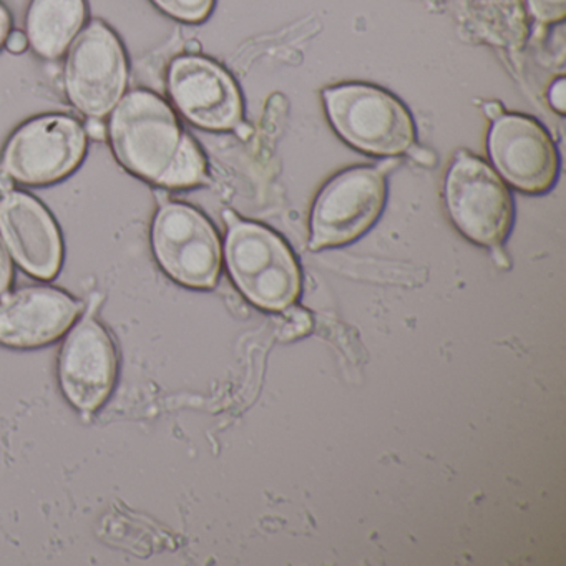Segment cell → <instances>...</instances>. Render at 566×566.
Instances as JSON below:
<instances>
[{
  "mask_svg": "<svg viewBox=\"0 0 566 566\" xmlns=\"http://www.w3.org/2000/svg\"><path fill=\"white\" fill-rule=\"evenodd\" d=\"M530 6L542 21H556L565 14V0H530Z\"/></svg>",
  "mask_w": 566,
  "mask_h": 566,
  "instance_id": "cell-16",
  "label": "cell"
},
{
  "mask_svg": "<svg viewBox=\"0 0 566 566\" xmlns=\"http://www.w3.org/2000/svg\"><path fill=\"white\" fill-rule=\"evenodd\" d=\"M85 147L87 134L77 120L45 115L12 135L2 157V171L25 185L54 184L78 167Z\"/></svg>",
  "mask_w": 566,
  "mask_h": 566,
  "instance_id": "cell-4",
  "label": "cell"
},
{
  "mask_svg": "<svg viewBox=\"0 0 566 566\" xmlns=\"http://www.w3.org/2000/svg\"><path fill=\"white\" fill-rule=\"evenodd\" d=\"M82 304L54 287H25L0 300V344L45 346L59 339L81 314Z\"/></svg>",
  "mask_w": 566,
  "mask_h": 566,
  "instance_id": "cell-13",
  "label": "cell"
},
{
  "mask_svg": "<svg viewBox=\"0 0 566 566\" xmlns=\"http://www.w3.org/2000/svg\"><path fill=\"white\" fill-rule=\"evenodd\" d=\"M485 114L493 118V120H496V118L502 117V107L499 104H486Z\"/></svg>",
  "mask_w": 566,
  "mask_h": 566,
  "instance_id": "cell-23",
  "label": "cell"
},
{
  "mask_svg": "<svg viewBox=\"0 0 566 566\" xmlns=\"http://www.w3.org/2000/svg\"><path fill=\"white\" fill-rule=\"evenodd\" d=\"M85 134H88L91 137L98 138V140H101V138L105 137V127L104 125L98 124V122L92 120L88 122L87 132H85Z\"/></svg>",
  "mask_w": 566,
  "mask_h": 566,
  "instance_id": "cell-22",
  "label": "cell"
},
{
  "mask_svg": "<svg viewBox=\"0 0 566 566\" xmlns=\"http://www.w3.org/2000/svg\"><path fill=\"white\" fill-rule=\"evenodd\" d=\"M490 155L510 184L530 193L548 190L558 171L552 140L528 118H496L490 134Z\"/></svg>",
  "mask_w": 566,
  "mask_h": 566,
  "instance_id": "cell-11",
  "label": "cell"
},
{
  "mask_svg": "<svg viewBox=\"0 0 566 566\" xmlns=\"http://www.w3.org/2000/svg\"><path fill=\"white\" fill-rule=\"evenodd\" d=\"M12 283V263L4 243L0 240V294H4Z\"/></svg>",
  "mask_w": 566,
  "mask_h": 566,
  "instance_id": "cell-17",
  "label": "cell"
},
{
  "mask_svg": "<svg viewBox=\"0 0 566 566\" xmlns=\"http://www.w3.org/2000/svg\"><path fill=\"white\" fill-rule=\"evenodd\" d=\"M409 151L410 157H412L413 160L416 161H420V164L432 165L433 160H436V157H433V155L430 154V151L422 150V148L410 147Z\"/></svg>",
  "mask_w": 566,
  "mask_h": 566,
  "instance_id": "cell-21",
  "label": "cell"
},
{
  "mask_svg": "<svg viewBox=\"0 0 566 566\" xmlns=\"http://www.w3.org/2000/svg\"><path fill=\"white\" fill-rule=\"evenodd\" d=\"M28 38H25L22 32H12V34L8 35V39H6V48H8L9 52H12V54H21V52L28 49Z\"/></svg>",
  "mask_w": 566,
  "mask_h": 566,
  "instance_id": "cell-19",
  "label": "cell"
},
{
  "mask_svg": "<svg viewBox=\"0 0 566 566\" xmlns=\"http://www.w3.org/2000/svg\"><path fill=\"white\" fill-rule=\"evenodd\" d=\"M151 243L160 266L185 286L208 290L220 276V241L210 221L193 208L167 203L158 210Z\"/></svg>",
  "mask_w": 566,
  "mask_h": 566,
  "instance_id": "cell-5",
  "label": "cell"
},
{
  "mask_svg": "<svg viewBox=\"0 0 566 566\" xmlns=\"http://www.w3.org/2000/svg\"><path fill=\"white\" fill-rule=\"evenodd\" d=\"M171 18L185 22H200L208 18L213 0H154Z\"/></svg>",
  "mask_w": 566,
  "mask_h": 566,
  "instance_id": "cell-15",
  "label": "cell"
},
{
  "mask_svg": "<svg viewBox=\"0 0 566 566\" xmlns=\"http://www.w3.org/2000/svg\"><path fill=\"white\" fill-rule=\"evenodd\" d=\"M447 208L460 231L483 247H499L512 227L509 190L492 168L462 154L450 168Z\"/></svg>",
  "mask_w": 566,
  "mask_h": 566,
  "instance_id": "cell-8",
  "label": "cell"
},
{
  "mask_svg": "<svg viewBox=\"0 0 566 566\" xmlns=\"http://www.w3.org/2000/svg\"><path fill=\"white\" fill-rule=\"evenodd\" d=\"M168 88L178 111L193 124L210 130H230L240 125V92L213 62L177 59L168 72Z\"/></svg>",
  "mask_w": 566,
  "mask_h": 566,
  "instance_id": "cell-10",
  "label": "cell"
},
{
  "mask_svg": "<svg viewBox=\"0 0 566 566\" xmlns=\"http://www.w3.org/2000/svg\"><path fill=\"white\" fill-rule=\"evenodd\" d=\"M111 144L118 161L144 180L167 188L207 181V164L167 104L150 92L120 98L111 118Z\"/></svg>",
  "mask_w": 566,
  "mask_h": 566,
  "instance_id": "cell-1",
  "label": "cell"
},
{
  "mask_svg": "<svg viewBox=\"0 0 566 566\" xmlns=\"http://www.w3.org/2000/svg\"><path fill=\"white\" fill-rule=\"evenodd\" d=\"M0 233L22 270L52 280L61 270L62 241L57 224L35 198L8 191L0 198Z\"/></svg>",
  "mask_w": 566,
  "mask_h": 566,
  "instance_id": "cell-12",
  "label": "cell"
},
{
  "mask_svg": "<svg viewBox=\"0 0 566 566\" xmlns=\"http://www.w3.org/2000/svg\"><path fill=\"white\" fill-rule=\"evenodd\" d=\"M84 21V0H32L25 19L28 42L42 57H61Z\"/></svg>",
  "mask_w": 566,
  "mask_h": 566,
  "instance_id": "cell-14",
  "label": "cell"
},
{
  "mask_svg": "<svg viewBox=\"0 0 566 566\" xmlns=\"http://www.w3.org/2000/svg\"><path fill=\"white\" fill-rule=\"evenodd\" d=\"M191 51H198V45H197V42H191Z\"/></svg>",
  "mask_w": 566,
  "mask_h": 566,
  "instance_id": "cell-24",
  "label": "cell"
},
{
  "mask_svg": "<svg viewBox=\"0 0 566 566\" xmlns=\"http://www.w3.org/2000/svg\"><path fill=\"white\" fill-rule=\"evenodd\" d=\"M59 379L65 397L82 413H94L117 379L114 340L91 313L82 317L62 347Z\"/></svg>",
  "mask_w": 566,
  "mask_h": 566,
  "instance_id": "cell-9",
  "label": "cell"
},
{
  "mask_svg": "<svg viewBox=\"0 0 566 566\" xmlns=\"http://www.w3.org/2000/svg\"><path fill=\"white\" fill-rule=\"evenodd\" d=\"M64 81L69 98L82 114L101 118L114 111L127 87V61L107 25L94 22L75 39Z\"/></svg>",
  "mask_w": 566,
  "mask_h": 566,
  "instance_id": "cell-6",
  "label": "cell"
},
{
  "mask_svg": "<svg viewBox=\"0 0 566 566\" xmlns=\"http://www.w3.org/2000/svg\"><path fill=\"white\" fill-rule=\"evenodd\" d=\"M386 181L376 168H354L324 187L311 214V250L340 247L366 233L382 211Z\"/></svg>",
  "mask_w": 566,
  "mask_h": 566,
  "instance_id": "cell-7",
  "label": "cell"
},
{
  "mask_svg": "<svg viewBox=\"0 0 566 566\" xmlns=\"http://www.w3.org/2000/svg\"><path fill=\"white\" fill-rule=\"evenodd\" d=\"M565 81H558L555 85H553L552 91H549V104L563 114L565 112Z\"/></svg>",
  "mask_w": 566,
  "mask_h": 566,
  "instance_id": "cell-18",
  "label": "cell"
},
{
  "mask_svg": "<svg viewBox=\"0 0 566 566\" xmlns=\"http://www.w3.org/2000/svg\"><path fill=\"white\" fill-rule=\"evenodd\" d=\"M227 263L241 293L268 311H283L300 296L301 276L286 244L260 224L231 217Z\"/></svg>",
  "mask_w": 566,
  "mask_h": 566,
  "instance_id": "cell-2",
  "label": "cell"
},
{
  "mask_svg": "<svg viewBox=\"0 0 566 566\" xmlns=\"http://www.w3.org/2000/svg\"><path fill=\"white\" fill-rule=\"evenodd\" d=\"M9 28H11V18H9L8 11L0 6V48H2V44H6Z\"/></svg>",
  "mask_w": 566,
  "mask_h": 566,
  "instance_id": "cell-20",
  "label": "cell"
},
{
  "mask_svg": "<svg viewBox=\"0 0 566 566\" xmlns=\"http://www.w3.org/2000/svg\"><path fill=\"white\" fill-rule=\"evenodd\" d=\"M324 102L340 137L359 150L397 155L412 147V118L392 95L366 85H343L324 92Z\"/></svg>",
  "mask_w": 566,
  "mask_h": 566,
  "instance_id": "cell-3",
  "label": "cell"
}]
</instances>
